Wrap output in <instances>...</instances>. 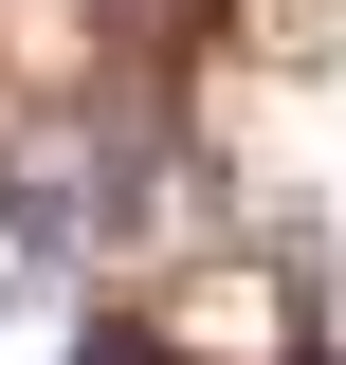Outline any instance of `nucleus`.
I'll list each match as a JSON object with an SVG mask.
<instances>
[{"label": "nucleus", "mask_w": 346, "mask_h": 365, "mask_svg": "<svg viewBox=\"0 0 346 365\" xmlns=\"http://www.w3.org/2000/svg\"><path fill=\"white\" fill-rule=\"evenodd\" d=\"M73 365H182V347H164V329H146V311H110V329H91Z\"/></svg>", "instance_id": "1"}]
</instances>
